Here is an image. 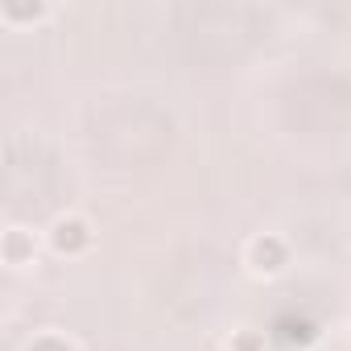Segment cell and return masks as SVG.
<instances>
[{"mask_svg": "<svg viewBox=\"0 0 351 351\" xmlns=\"http://www.w3.org/2000/svg\"><path fill=\"white\" fill-rule=\"evenodd\" d=\"M50 248H54L58 256H83V252L91 248V228H87V219H79V215L54 219V228H50Z\"/></svg>", "mask_w": 351, "mask_h": 351, "instance_id": "6da1fadb", "label": "cell"}, {"mask_svg": "<svg viewBox=\"0 0 351 351\" xmlns=\"http://www.w3.org/2000/svg\"><path fill=\"white\" fill-rule=\"evenodd\" d=\"M248 265H252L261 277H277V273L289 265V244H285L281 236L265 232V236L252 240V248H248Z\"/></svg>", "mask_w": 351, "mask_h": 351, "instance_id": "7a4b0ae2", "label": "cell"}, {"mask_svg": "<svg viewBox=\"0 0 351 351\" xmlns=\"http://www.w3.org/2000/svg\"><path fill=\"white\" fill-rule=\"evenodd\" d=\"M46 17V5H21V0H5L0 5V21H9V25H25V21H42Z\"/></svg>", "mask_w": 351, "mask_h": 351, "instance_id": "277c9868", "label": "cell"}, {"mask_svg": "<svg viewBox=\"0 0 351 351\" xmlns=\"http://www.w3.org/2000/svg\"><path fill=\"white\" fill-rule=\"evenodd\" d=\"M34 252H38L34 232H25V228H9V232H5V244H0V256H5V265L21 269V265L34 261Z\"/></svg>", "mask_w": 351, "mask_h": 351, "instance_id": "3957f363", "label": "cell"}, {"mask_svg": "<svg viewBox=\"0 0 351 351\" xmlns=\"http://www.w3.org/2000/svg\"><path fill=\"white\" fill-rule=\"evenodd\" d=\"M25 351H75V347H71L62 335H42V339H34Z\"/></svg>", "mask_w": 351, "mask_h": 351, "instance_id": "8992f818", "label": "cell"}, {"mask_svg": "<svg viewBox=\"0 0 351 351\" xmlns=\"http://www.w3.org/2000/svg\"><path fill=\"white\" fill-rule=\"evenodd\" d=\"M232 351H265V330H236Z\"/></svg>", "mask_w": 351, "mask_h": 351, "instance_id": "5b68a950", "label": "cell"}]
</instances>
